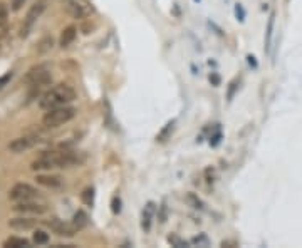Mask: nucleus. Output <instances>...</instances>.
Segmentation results:
<instances>
[{"label":"nucleus","mask_w":302,"mask_h":248,"mask_svg":"<svg viewBox=\"0 0 302 248\" xmlns=\"http://www.w3.org/2000/svg\"><path fill=\"white\" fill-rule=\"evenodd\" d=\"M84 155L76 151H45L32 163L34 171H44V170H54V168H71L79 166L84 163Z\"/></svg>","instance_id":"f257e3e1"},{"label":"nucleus","mask_w":302,"mask_h":248,"mask_svg":"<svg viewBox=\"0 0 302 248\" xmlns=\"http://www.w3.org/2000/svg\"><path fill=\"white\" fill-rule=\"evenodd\" d=\"M74 99H76V91L69 84H57L52 89H49L42 96V99H40V107H42L44 111H49V109H54V107L67 106V104L73 103Z\"/></svg>","instance_id":"f03ea898"},{"label":"nucleus","mask_w":302,"mask_h":248,"mask_svg":"<svg viewBox=\"0 0 302 248\" xmlns=\"http://www.w3.org/2000/svg\"><path fill=\"white\" fill-rule=\"evenodd\" d=\"M76 112L77 111L71 106H60V107L49 109L42 118V124L45 127H51V129L52 127H59V126H62V124L69 123L71 119H74Z\"/></svg>","instance_id":"7ed1b4c3"},{"label":"nucleus","mask_w":302,"mask_h":248,"mask_svg":"<svg viewBox=\"0 0 302 248\" xmlns=\"http://www.w3.org/2000/svg\"><path fill=\"white\" fill-rule=\"evenodd\" d=\"M9 198L15 203L22 201H34L39 198V191L34 186L27 185V183H17L9 193Z\"/></svg>","instance_id":"20e7f679"},{"label":"nucleus","mask_w":302,"mask_h":248,"mask_svg":"<svg viewBox=\"0 0 302 248\" xmlns=\"http://www.w3.org/2000/svg\"><path fill=\"white\" fill-rule=\"evenodd\" d=\"M51 71H49L47 66H36L32 67V69L29 71L27 74H25V82L30 84L32 88H37V86H45L51 82Z\"/></svg>","instance_id":"39448f33"},{"label":"nucleus","mask_w":302,"mask_h":248,"mask_svg":"<svg viewBox=\"0 0 302 248\" xmlns=\"http://www.w3.org/2000/svg\"><path fill=\"white\" fill-rule=\"evenodd\" d=\"M44 10H45V2H44V0H39V2H36L32 7H30L27 16H25L24 25H22V32H20L22 37H27L29 35L30 29L34 27V24L37 22V18L42 16Z\"/></svg>","instance_id":"423d86ee"},{"label":"nucleus","mask_w":302,"mask_h":248,"mask_svg":"<svg viewBox=\"0 0 302 248\" xmlns=\"http://www.w3.org/2000/svg\"><path fill=\"white\" fill-rule=\"evenodd\" d=\"M37 142H39V138H37V136L17 138V140H14V141L9 142V151H12V153H15V155H19V153H24V151H27V149L34 148Z\"/></svg>","instance_id":"0eeeda50"},{"label":"nucleus","mask_w":302,"mask_h":248,"mask_svg":"<svg viewBox=\"0 0 302 248\" xmlns=\"http://www.w3.org/2000/svg\"><path fill=\"white\" fill-rule=\"evenodd\" d=\"M14 212L22 213V215H42V213L45 212V206L36 203V200L34 201H22V203H15Z\"/></svg>","instance_id":"6e6552de"},{"label":"nucleus","mask_w":302,"mask_h":248,"mask_svg":"<svg viewBox=\"0 0 302 248\" xmlns=\"http://www.w3.org/2000/svg\"><path fill=\"white\" fill-rule=\"evenodd\" d=\"M67 10L74 18H86L91 14V9L84 0H69L67 2Z\"/></svg>","instance_id":"1a4fd4ad"},{"label":"nucleus","mask_w":302,"mask_h":248,"mask_svg":"<svg viewBox=\"0 0 302 248\" xmlns=\"http://www.w3.org/2000/svg\"><path fill=\"white\" fill-rule=\"evenodd\" d=\"M49 227H51V230H54L60 236H73L74 233L77 231V228H76L73 223H64L59 218H52V220L49 221Z\"/></svg>","instance_id":"9d476101"},{"label":"nucleus","mask_w":302,"mask_h":248,"mask_svg":"<svg viewBox=\"0 0 302 248\" xmlns=\"http://www.w3.org/2000/svg\"><path fill=\"white\" fill-rule=\"evenodd\" d=\"M36 181L39 183V185L49 188V190H59V188L64 186V179L56 175H37Z\"/></svg>","instance_id":"9b49d317"},{"label":"nucleus","mask_w":302,"mask_h":248,"mask_svg":"<svg viewBox=\"0 0 302 248\" xmlns=\"http://www.w3.org/2000/svg\"><path fill=\"white\" fill-rule=\"evenodd\" d=\"M9 227L12 228V230H32L34 227H36V220H32V218H27V216H17V218H12V220H9Z\"/></svg>","instance_id":"f8f14e48"},{"label":"nucleus","mask_w":302,"mask_h":248,"mask_svg":"<svg viewBox=\"0 0 302 248\" xmlns=\"http://www.w3.org/2000/svg\"><path fill=\"white\" fill-rule=\"evenodd\" d=\"M154 210H156V206H154L153 201L146 203L145 210H143V220H141V228H143L145 231H150V230H151V223H153Z\"/></svg>","instance_id":"ddd939ff"},{"label":"nucleus","mask_w":302,"mask_h":248,"mask_svg":"<svg viewBox=\"0 0 302 248\" xmlns=\"http://www.w3.org/2000/svg\"><path fill=\"white\" fill-rule=\"evenodd\" d=\"M77 37V29L74 27V25H69V27H66L60 34V39H59V46L62 49L69 47L71 44L74 42V39Z\"/></svg>","instance_id":"4468645a"},{"label":"nucleus","mask_w":302,"mask_h":248,"mask_svg":"<svg viewBox=\"0 0 302 248\" xmlns=\"http://www.w3.org/2000/svg\"><path fill=\"white\" fill-rule=\"evenodd\" d=\"M3 247L5 248H27L30 247V242L25 238H19V236H10L3 242Z\"/></svg>","instance_id":"2eb2a0df"},{"label":"nucleus","mask_w":302,"mask_h":248,"mask_svg":"<svg viewBox=\"0 0 302 248\" xmlns=\"http://www.w3.org/2000/svg\"><path fill=\"white\" fill-rule=\"evenodd\" d=\"M274 22H275V14H270L269 22H267V32H265V51L269 54L272 46V35H274Z\"/></svg>","instance_id":"dca6fc26"},{"label":"nucleus","mask_w":302,"mask_h":248,"mask_svg":"<svg viewBox=\"0 0 302 248\" xmlns=\"http://www.w3.org/2000/svg\"><path fill=\"white\" fill-rule=\"evenodd\" d=\"M73 225H74L76 228H77V230L84 228L86 225H88V215H86L84 212H81V210H79V212L76 213L74 218H73Z\"/></svg>","instance_id":"f3484780"},{"label":"nucleus","mask_w":302,"mask_h":248,"mask_svg":"<svg viewBox=\"0 0 302 248\" xmlns=\"http://www.w3.org/2000/svg\"><path fill=\"white\" fill-rule=\"evenodd\" d=\"M185 201H187L188 205L191 206V208H196V210H203V201L200 200V198L196 196L195 193H188L187 196H185Z\"/></svg>","instance_id":"a211bd4d"},{"label":"nucleus","mask_w":302,"mask_h":248,"mask_svg":"<svg viewBox=\"0 0 302 248\" xmlns=\"http://www.w3.org/2000/svg\"><path fill=\"white\" fill-rule=\"evenodd\" d=\"M173 127H175V121H170V123L166 124V126L163 127V129H161V133L158 134V138H156V140L160 141V142H165V141L170 138V134L173 133Z\"/></svg>","instance_id":"6ab92c4d"},{"label":"nucleus","mask_w":302,"mask_h":248,"mask_svg":"<svg viewBox=\"0 0 302 248\" xmlns=\"http://www.w3.org/2000/svg\"><path fill=\"white\" fill-rule=\"evenodd\" d=\"M34 243L36 245H47L49 243V235L42 230H36L34 231V236H32Z\"/></svg>","instance_id":"aec40b11"},{"label":"nucleus","mask_w":302,"mask_h":248,"mask_svg":"<svg viewBox=\"0 0 302 248\" xmlns=\"http://www.w3.org/2000/svg\"><path fill=\"white\" fill-rule=\"evenodd\" d=\"M168 243L171 247H176V248H185V247H188V242H185L183 238H180L178 235H175V233H173V235H170L168 238Z\"/></svg>","instance_id":"412c9836"},{"label":"nucleus","mask_w":302,"mask_h":248,"mask_svg":"<svg viewBox=\"0 0 302 248\" xmlns=\"http://www.w3.org/2000/svg\"><path fill=\"white\" fill-rule=\"evenodd\" d=\"M7 20H9V7L5 2H0V29L5 27Z\"/></svg>","instance_id":"4be33fe9"},{"label":"nucleus","mask_w":302,"mask_h":248,"mask_svg":"<svg viewBox=\"0 0 302 248\" xmlns=\"http://www.w3.org/2000/svg\"><path fill=\"white\" fill-rule=\"evenodd\" d=\"M81 198H82V203H84V205H88V206L93 205L94 203V188H86V190L82 191Z\"/></svg>","instance_id":"5701e85b"},{"label":"nucleus","mask_w":302,"mask_h":248,"mask_svg":"<svg viewBox=\"0 0 302 248\" xmlns=\"http://www.w3.org/2000/svg\"><path fill=\"white\" fill-rule=\"evenodd\" d=\"M193 245H198V247H208L210 243H208V238H207L205 235H202V236H196V238H193Z\"/></svg>","instance_id":"b1692460"},{"label":"nucleus","mask_w":302,"mask_h":248,"mask_svg":"<svg viewBox=\"0 0 302 248\" xmlns=\"http://www.w3.org/2000/svg\"><path fill=\"white\" fill-rule=\"evenodd\" d=\"M111 212L114 213V215L121 212V200H119L118 196L113 198V201H111Z\"/></svg>","instance_id":"393cba45"},{"label":"nucleus","mask_w":302,"mask_h":248,"mask_svg":"<svg viewBox=\"0 0 302 248\" xmlns=\"http://www.w3.org/2000/svg\"><path fill=\"white\" fill-rule=\"evenodd\" d=\"M166 210H168V208H166V203L163 201V203H161V206H160V213H158V220H160L161 223H165L166 216H168V215H166Z\"/></svg>","instance_id":"a878e982"},{"label":"nucleus","mask_w":302,"mask_h":248,"mask_svg":"<svg viewBox=\"0 0 302 248\" xmlns=\"http://www.w3.org/2000/svg\"><path fill=\"white\" fill-rule=\"evenodd\" d=\"M235 16H237V20L244 22V18H245V10H244V7H242L240 3L235 7Z\"/></svg>","instance_id":"bb28decb"},{"label":"nucleus","mask_w":302,"mask_h":248,"mask_svg":"<svg viewBox=\"0 0 302 248\" xmlns=\"http://www.w3.org/2000/svg\"><path fill=\"white\" fill-rule=\"evenodd\" d=\"M40 46L42 47H39V52H45V51H49V49H52V39H45L40 42Z\"/></svg>","instance_id":"cd10ccee"},{"label":"nucleus","mask_w":302,"mask_h":248,"mask_svg":"<svg viewBox=\"0 0 302 248\" xmlns=\"http://www.w3.org/2000/svg\"><path fill=\"white\" fill-rule=\"evenodd\" d=\"M237 88H239V86H237V81H232V82H230V89H228V94H226L228 101L233 97V94H235V89H237Z\"/></svg>","instance_id":"c85d7f7f"},{"label":"nucleus","mask_w":302,"mask_h":248,"mask_svg":"<svg viewBox=\"0 0 302 248\" xmlns=\"http://www.w3.org/2000/svg\"><path fill=\"white\" fill-rule=\"evenodd\" d=\"M210 82L213 86H218V84H220V76H218L217 72H211L210 74Z\"/></svg>","instance_id":"c756f323"},{"label":"nucleus","mask_w":302,"mask_h":248,"mask_svg":"<svg viewBox=\"0 0 302 248\" xmlns=\"http://www.w3.org/2000/svg\"><path fill=\"white\" fill-rule=\"evenodd\" d=\"M205 175H207V181H208V183L213 181V178H215V171L211 170V168H208V170L205 171Z\"/></svg>","instance_id":"7c9ffc66"},{"label":"nucleus","mask_w":302,"mask_h":248,"mask_svg":"<svg viewBox=\"0 0 302 248\" xmlns=\"http://www.w3.org/2000/svg\"><path fill=\"white\" fill-rule=\"evenodd\" d=\"M220 138H222V134H220V133H217V134H215V136H211L210 144H211V146H217L218 142H220Z\"/></svg>","instance_id":"2f4dec72"},{"label":"nucleus","mask_w":302,"mask_h":248,"mask_svg":"<svg viewBox=\"0 0 302 248\" xmlns=\"http://www.w3.org/2000/svg\"><path fill=\"white\" fill-rule=\"evenodd\" d=\"M222 247H224V248H235V247H239V245H237L235 242H222Z\"/></svg>","instance_id":"473e14b6"},{"label":"nucleus","mask_w":302,"mask_h":248,"mask_svg":"<svg viewBox=\"0 0 302 248\" xmlns=\"http://www.w3.org/2000/svg\"><path fill=\"white\" fill-rule=\"evenodd\" d=\"M9 79H10V74H7L5 77H2V79H0V88H2V84H5V82L9 81Z\"/></svg>","instance_id":"72a5a7b5"},{"label":"nucleus","mask_w":302,"mask_h":248,"mask_svg":"<svg viewBox=\"0 0 302 248\" xmlns=\"http://www.w3.org/2000/svg\"><path fill=\"white\" fill-rule=\"evenodd\" d=\"M247 59H248V62H250V66H254V67H257V62L254 61V59H255V57H254V55H248V57H247Z\"/></svg>","instance_id":"f704fd0d"}]
</instances>
